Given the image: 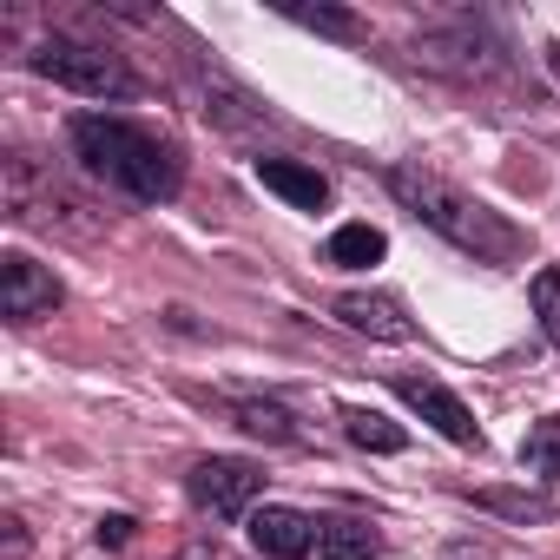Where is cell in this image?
<instances>
[{
    "label": "cell",
    "instance_id": "ac0fdd59",
    "mask_svg": "<svg viewBox=\"0 0 560 560\" xmlns=\"http://www.w3.org/2000/svg\"><path fill=\"white\" fill-rule=\"evenodd\" d=\"M126 540H132V521L126 514H106L100 521V547H126Z\"/></svg>",
    "mask_w": 560,
    "mask_h": 560
},
{
    "label": "cell",
    "instance_id": "d6986e66",
    "mask_svg": "<svg viewBox=\"0 0 560 560\" xmlns=\"http://www.w3.org/2000/svg\"><path fill=\"white\" fill-rule=\"evenodd\" d=\"M442 560H501V553H494L488 540H455V547H448Z\"/></svg>",
    "mask_w": 560,
    "mask_h": 560
},
{
    "label": "cell",
    "instance_id": "9c48e42d",
    "mask_svg": "<svg viewBox=\"0 0 560 560\" xmlns=\"http://www.w3.org/2000/svg\"><path fill=\"white\" fill-rule=\"evenodd\" d=\"M257 178H264V191L291 198L298 211H324V205H330L324 172H311V165H298V159H257Z\"/></svg>",
    "mask_w": 560,
    "mask_h": 560
},
{
    "label": "cell",
    "instance_id": "4fadbf2b",
    "mask_svg": "<svg viewBox=\"0 0 560 560\" xmlns=\"http://www.w3.org/2000/svg\"><path fill=\"white\" fill-rule=\"evenodd\" d=\"M389 250V237L376 231V224H343L337 237H330V264H350V270H363V264H376Z\"/></svg>",
    "mask_w": 560,
    "mask_h": 560
},
{
    "label": "cell",
    "instance_id": "277c9868",
    "mask_svg": "<svg viewBox=\"0 0 560 560\" xmlns=\"http://www.w3.org/2000/svg\"><path fill=\"white\" fill-rule=\"evenodd\" d=\"M185 488H191V501H198L205 514L237 521V514H250V501L264 494V468L244 462V455H205Z\"/></svg>",
    "mask_w": 560,
    "mask_h": 560
},
{
    "label": "cell",
    "instance_id": "8fae6325",
    "mask_svg": "<svg viewBox=\"0 0 560 560\" xmlns=\"http://www.w3.org/2000/svg\"><path fill=\"white\" fill-rule=\"evenodd\" d=\"M343 435H350L357 448H370V455H396V448H409V429L389 422V416H376V409H343Z\"/></svg>",
    "mask_w": 560,
    "mask_h": 560
},
{
    "label": "cell",
    "instance_id": "ffe728a7",
    "mask_svg": "<svg viewBox=\"0 0 560 560\" xmlns=\"http://www.w3.org/2000/svg\"><path fill=\"white\" fill-rule=\"evenodd\" d=\"M0 527H8V560H21V553H27V534H21V521L8 514V521H0Z\"/></svg>",
    "mask_w": 560,
    "mask_h": 560
},
{
    "label": "cell",
    "instance_id": "ba28073f",
    "mask_svg": "<svg viewBox=\"0 0 560 560\" xmlns=\"http://www.w3.org/2000/svg\"><path fill=\"white\" fill-rule=\"evenodd\" d=\"M350 330H363V337H376V343H409L416 337V324H409V311L396 304V298H376V291H343L337 304H330Z\"/></svg>",
    "mask_w": 560,
    "mask_h": 560
},
{
    "label": "cell",
    "instance_id": "9a60e30c",
    "mask_svg": "<svg viewBox=\"0 0 560 560\" xmlns=\"http://www.w3.org/2000/svg\"><path fill=\"white\" fill-rule=\"evenodd\" d=\"M521 468H527V475H560V416H547V422L527 429V442H521Z\"/></svg>",
    "mask_w": 560,
    "mask_h": 560
},
{
    "label": "cell",
    "instance_id": "30bf717a",
    "mask_svg": "<svg viewBox=\"0 0 560 560\" xmlns=\"http://www.w3.org/2000/svg\"><path fill=\"white\" fill-rule=\"evenodd\" d=\"M231 416H237V429H244V435H257V442H277V448H291V442H304V429H298V416H291L284 402H264V396H244V402H231Z\"/></svg>",
    "mask_w": 560,
    "mask_h": 560
},
{
    "label": "cell",
    "instance_id": "2e32d148",
    "mask_svg": "<svg viewBox=\"0 0 560 560\" xmlns=\"http://www.w3.org/2000/svg\"><path fill=\"white\" fill-rule=\"evenodd\" d=\"M298 27H317V34H330V40H370V27L350 14V8H284Z\"/></svg>",
    "mask_w": 560,
    "mask_h": 560
},
{
    "label": "cell",
    "instance_id": "52a82bcc",
    "mask_svg": "<svg viewBox=\"0 0 560 560\" xmlns=\"http://www.w3.org/2000/svg\"><path fill=\"white\" fill-rule=\"evenodd\" d=\"M317 540H324V527L311 514H298V508H257L250 514V547L264 560H304Z\"/></svg>",
    "mask_w": 560,
    "mask_h": 560
},
{
    "label": "cell",
    "instance_id": "e0dca14e",
    "mask_svg": "<svg viewBox=\"0 0 560 560\" xmlns=\"http://www.w3.org/2000/svg\"><path fill=\"white\" fill-rule=\"evenodd\" d=\"M534 317H540L547 343L560 350V264H547V270L534 277Z\"/></svg>",
    "mask_w": 560,
    "mask_h": 560
},
{
    "label": "cell",
    "instance_id": "3957f363",
    "mask_svg": "<svg viewBox=\"0 0 560 560\" xmlns=\"http://www.w3.org/2000/svg\"><path fill=\"white\" fill-rule=\"evenodd\" d=\"M27 67H34L40 80H54V86L86 93V100H126V93L139 86L119 54H106V47H93V40H73V34L40 40V47L27 54Z\"/></svg>",
    "mask_w": 560,
    "mask_h": 560
},
{
    "label": "cell",
    "instance_id": "7a4b0ae2",
    "mask_svg": "<svg viewBox=\"0 0 560 560\" xmlns=\"http://www.w3.org/2000/svg\"><path fill=\"white\" fill-rule=\"evenodd\" d=\"M389 191L402 198V211H416L429 231H442L455 250H468V257H481V264H514V257L527 250V237H521L501 211H488L481 198L455 191L448 178H435V172L416 165V159L389 165Z\"/></svg>",
    "mask_w": 560,
    "mask_h": 560
},
{
    "label": "cell",
    "instance_id": "6da1fadb",
    "mask_svg": "<svg viewBox=\"0 0 560 560\" xmlns=\"http://www.w3.org/2000/svg\"><path fill=\"white\" fill-rule=\"evenodd\" d=\"M73 152H80V165H86L106 191L139 198V205H165V198H178V185H185L178 152H172L159 132L132 126V119L80 113V119H73Z\"/></svg>",
    "mask_w": 560,
    "mask_h": 560
},
{
    "label": "cell",
    "instance_id": "8992f818",
    "mask_svg": "<svg viewBox=\"0 0 560 560\" xmlns=\"http://www.w3.org/2000/svg\"><path fill=\"white\" fill-rule=\"evenodd\" d=\"M396 396L422 416V422H435L455 448H481V422L468 416V402L455 396V389H442L435 376H396Z\"/></svg>",
    "mask_w": 560,
    "mask_h": 560
},
{
    "label": "cell",
    "instance_id": "5b68a950",
    "mask_svg": "<svg viewBox=\"0 0 560 560\" xmlns=\"http://www.w3.org/2000/svg\"><path fill=\"white\" fill-rule=\"evenodd\" d=\"M60 311V277L47 264H34L27 250L0 257V317L8 324H40Z\"/></svg>",
    "mask_w": 560,
    "mask_h": 560
},
{
    "label": "cell",
    "instance_id": "5bb4252c",
    "mask_svg": "<svg viewBox=\"0 0 560 560\" xmlns=\"http://www.w3.org/2000/svg\"><path fill=\"white\" fill-rule=\"evenodd\" d=\"M475 508L508 514V521H553V501H547V494H514V488H481Z\"/></svg>",
    "mask_w": 560,
    "mask_h": 560
},
{
    "label": "cell",
    "instance_id": "7c38bea8",
    "mask_svg": "<svg viewBox=\"0 0 560 560\" xmlns=\"http://www.w3.org/2000/svg\"><path fill=\"white\" fill-rule=\"evenodd\" d=\"M324 560H376L383 553V534L370 521H324Z\"/></svg>",
    "mask_w": 560,
    "mask_h": 560
},
{
    "label": "cell",
    "instance_id": "44dd1931",
    "mask_svg": "<svg viewBox=\"0 0 560 560\" xmlns=\"http://www.w3.org/2000/svg\"><path fill=\"white\" fill-rule=\"evenodd\" d=\"M547 67H553V80H560V40H553V47H547Z\"/></svg>",
    "mask_w": 560,
    "mask_h": 560
}]
</instances>
